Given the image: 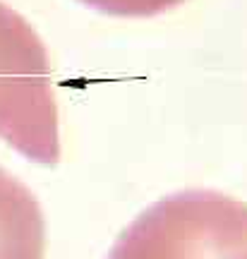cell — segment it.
<instances>
[{
    "mask_svg": "<svg viewBox=\"0 0 247 259\" xmlns=\"http://www.w3.org/2000/svg\"><path fill=\"white\" fill-rule=\"evenodd\" d=\"M247 204L187 190L151 204L122 231L108 259H245Z\"/></svg>",
    "mask_w": 247,
    "mask_h": 259,
    "instance_id": "obj_1",
    "label": "cell"
},
{
    "mask_svg": "<svg viewBox=\"0 0 247 259\" xmlns=\"http://www.w3.org/2000/svg\"><path fill=\"white\" fill-rule=\"evenodd\" d=\"M46 223L36 197L0 168V259H44Z\"/></svg>",
    "mask_w": 247,
    "mask_h": 259,
    "instance_id": "obj_3",
    "label": "cell"
},
{
    "mask_svg": "<svg viewBox=\"0 0 247 259\" xmlns=\"http://www.w3.org/2000/svg\"><path fill=\"white\" fill-rule=\"evenodd\" d=\"M0 137L29 161L60 158L58 106L44 41L27 19L0 3Z\"/></svg>",
    "mask_w": 247,
    "mask_h": 259,
    "instance_id": "obj_2",
    "label": "cell"
},
{
    "mask_svg": "<svg viewBox=\"0 0 247 259\" xmlns=\"http://www.w3.org/2000/svg\"><path fill=\"white\" fill-rule=\"evenodd\" d=\"M79 3L106 15H118V17H151L183 0H79Z\"/></svg>",
    "mask_w": 247,
    "mask_h": 259,
    "instance_id": "obj_4",
    "label": "cell"
},
{
    "mask_svg": "<svg viewBox=\"0 0 247 259\" xmlns=\"http://www.w3.org/2000/svg\"><path fill=\"white\" fill-rule=\"evenodd\" d=\"M245 259H247V257H245Z\"/></svg>",
    "mask_w": 247,
    "mask_h": 259,
    "instance_id": "obj_5",
    "label": "cell"
}]
</instances>
